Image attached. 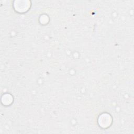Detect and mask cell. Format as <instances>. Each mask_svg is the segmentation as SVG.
I'll return each instance as SVG.
<instances>
[{
    "label": "cell",
    "instance_id": "6da1fadb",
    "mask_svg": "<svg viewBox=\"0 0 134 134\" xmlns=\"http://www.w3.org/2000/svg\"><path fill=\"white\" fill-rule=\"evenodd\" d=\"M111 123V116L106 113L102 114L98 118V124L100 127L105 128L109 127Z\"/></svg>",
    "mask_w": 134,
    "mask_h": 134
},
{
    "label": "cell",
    "instance_id": "7a4b0ae2",
    "mask_svg": "<svg viewBox=\"0 0 134 134\" xmlns=\"http://www.w3.org/2000/svg\"><path fill=\"white\" fill-rule=\"evenodd\" d=\"M15 9L19 12H24L27 11L30 7V4L28 2L27 4H15L14 5Z\"/></svg>",
    "mask_w": 134,
    "mask_h": 134
}]
</instances>
